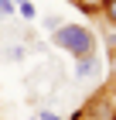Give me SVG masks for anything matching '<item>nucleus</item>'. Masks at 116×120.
<instances>
[{"label":"nucleus","instance_id":"7ed1b4c3","mask_svg":"<svg viewBox=\"0 0 116 120\" xmlns=\"http://www.w3.org/2000/svg\"><path fill=\"white\" fill-rule=\"evenodd\" d=\"M75 79H79V82H96L99 79V58L96 55L75 58Z\"/></svg>","mask_w":116,"mask_h":120},{"label":"nucleus","instance_id":"f8f14e48","mask_svg":"<svg viewBox=\"0 0 116 120\" xmlns=\"http://www.w3.org/2000/svg\"><path fill=\"white\" fill-rule=\"evenodd\" d=\"M109 65H113V75H116V48H113V55H109Z\"/></svg>","mask_w":116,"mask_h":120},{"label":"nucleus","instance_id":"20e7f679","mask_svg":"<svg viewBox=\"0 0 116 120\" xmlns=\"http://www.w3.org/2000/svg\"><path fill=\"white\" fill-rule=\"evenodd\" d=\"M27 55V41H10V45H4V52H0V62L7 65H21Z\"/></svg>","mask_w":116,"mask_h":120},{"label":"nucleus","instance_id":"f03ea898","mask_svg":"<svg viewBox=\"0 0 116 120\" xmlns=\"http://www.w3.org/2000/svg\"><path fill=\"white\" fill-rule=\"evenodd\" d=\"M24 82H27V96H31V100H34V103H45V100H51L55 93H58L62 72L55 69V62H45V65H38Z\"/></svg>","mask_w":116,"mask_h":120},{"label":"nucleus","instance_id":"9d476101","mask_svg":"<svg viewBox=\"0 0 116 120\" xmlns=\"http://www.w3.org/2000/svg\"><path fill=\"white\" fill-rule=\"evenodd\" d=\"M38 120H62L58 110H38Z\"/></svg>","mask_w":116,"mask_h":120},{"label":"nucleus","instance_id":"6e6552de","mask_svg":"<svg viewBox=\"0 0 116 120\" xmlns=\"http://www.w3.org/2000/svg\"><path fill=\"white\" fill-rule=\"evenodd\" d=\"M17 14V4L14 0H0V17H14Z\"/></svg>","mask_w":116,"mask_h":120},{"label":"nucleus","instance_id":"39448f33","mask_svg":"<svg viewBox=\"0 0 116 120\" xmlns=\"http://www.w3.org/2000/svg\"><path fill=\"white\" fill-rule=\"evenodd\" d=\"M14 4H17V14H21L24 21H34V17H38V7L31 4V0H14Z\"/></svg>","mask_w":116,"mask_h":120},{"label":"nucleus","instance_id":"0eeeda50","mask_svg":"<svg viewBox=\"0 0 116 120\" xmlns=\"http://www.w3.org/2000/svg\"><path fill=\"white\" fill-rule=\"evenodd\" d=\"M102 14H106V21L116 28V0H102Z\"/></svg>","mask_w":116,"mask_h":120},{"label":"nucleus","instance_id":"9b49d317","mask_svg":"<svg viewBox=\"0 0 116 120\" xmlns=\"http://www.w3.org/2000/svg\"><path fill=\"white\" fill-rule=\"evenodd\" d=\"M106 45H109V48H116V31H109V34H106Z\"/></svg>","mask_w":116,"mask_h":120},{"label":"nucleus","instance_id":"423d86ee","mask_svg":"<svg viewBox=\"0 0 116 120\" xmlns=\"http://www.w3.org/2000/svg\"><path fill=\"white\" fill-rule=\"evenodd\" d=\"M79 10H85V14H99L102 10V0H72Z\"/></svg>","mask_w":116,"mask_h":120},{"label":"nucleus","instance_id":"1a4fd4ad","mask_svg":"<svg viewBox=\"0 0 116 120\" xmlns=\"http://www.w3.org/2000/svg\"><path fill=\"white\" fill-rule=\"evenodd\" d=\"M41 24H45V31H55V28H62V17H58V14H45Z\"/></svg>","mask_w":116,"mask_h":120},{"label":"nucleus","instance_id":"ddd939ff","mask_svg":"<svg viewBox=\"0 0 116 120\" xmlns=\"http://www.w3.org/2000/svg\"><path fill=\"white\" fill-rule=\"evenodd\" d=\"M27 120H38V117H27Z\"/></svg>","mask_w":116,"mask_h":120},{"label":"nucleus","instance_id":"f257e3e1","mask_svg":"<svg viewBox=\"0 0 116 120\" xmlns=\"http://www.w3.org/2000/svg\"><path fill=\"white\" fill-rule=\"evenodd\" d=\"M51 45L68 52V55H75V58L96 55V34L85 24H62V28H55L51 31Z\"/></svg>","mask_w":116,"mask_h":120}]
</instances>
